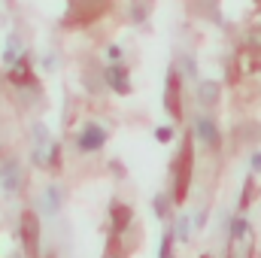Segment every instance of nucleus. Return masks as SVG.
<instances>
[{"mask_svg":"<svg viewBox=\"0 0 261 258\" xmlns=\"http://www.w3.org/2000/svg\"><path fill=\"white\" fill-rule=\"evenodd\" d=\"M179 240H189V219H179Z\"/></svg>","mask_w":261,"mask_h":258,"instance_id":"obj_10","label":"nucleus"},{"mask_svg":"<svg viewBox=\"0 0 261 258\" xmlns=\"http://www.w3.org/2000/svg\"><path fill=\"white\" fill-rule=\"evenodd\" d=\"M107 82H110L119 94H125V91H128V76H125V70H122L119 64L107 67Z\"/></svg>","mask_w":261,"mask_h":258,"instance_id":"obj_5","label":"nucleus"},{"mask_svg":"<svg viewBox=\"0 0 261 258\" xmlns=\"http://www.w3.org/2000/svg\"><path fill=\"white\" fill-rule=\"evenodd\" d=\"M197 97H200V104H206V107L216 104V100H219V85H216V82H200V85H197Z\"/></svg>","mask_w":261,"mask_h":258,"instance_id":"obj_6","label":"nucleus"},{"mask_svg":"<svg viewBox=\"0 0 261 258\" xmlns=\"http://www.w3.org/2000/svg\"><path fill=\"white\" fill-rule=\"evenodd\" d=\"M18 55H21L18 37H9V43H6V49H3V64H6V67H15V64H18Z\"/></svg>","mask_w":261,"mask_h":258,"instance_id":"obj_7","label":"nucleus"},{"mask_svg":"<svg viewBox=\"0 0 261 258\" xmlns=\"http://www.w3.org/2000/svg\"><path fill=\"white\" fill-rule=\"evenodd\" d=\"M252 167H255V170H261V155H255V158H252Z\"/></svg>","mask_w":261,"mask_h":258,"instance_id":"obj_14","label":"nucleus"},{"mask_svg":"<svg viewBox=\"0 0 261 258\" xmlns=\"http://www.w3.org/2000/svg\"><path fill=\"white\" fill-rule=\"evenodd\" d=\"M158 140L161 143H170V128H158Z\"/></svg>","mask_w":261,"mask_h":258,"instance_id":"obj_12","label":"nucleus"},{"mask_svg":"<svg viewBox=\"0 0 261 258\" xmlns=\"http://www.w3.org/2000/svg\"><path fill=\"white\" fill-rule=\"evenodd\" d=\"M103 143H107V131L100 128V125H85V128L79 131V137H76V146L82 152H94Z\"/></svg>","mask_w":261,"mask_h":258,"instance_id":"obj_3","label":"nucleus"},{"mask_svg":"<svg viewBox=\"0 0 261 258\" xmlns=\"http://www.w3.org/2000/svg\"><path fill=\"white\" fill-rule=\"evenodd\" d=\"M195 134H197V140H200L203 146H210V149H216V146H219V128L213 125V119H210V116H197Z\"/></svg>","mask_w":261,"mask_h":258,"instance_id":"obj_4","label":"nucleus"},{"mask_svg":"<svg viewBox=\"0 0 261 258\" xmlns=\"http://www.w3.org/2000/svg\"><path fill=\"white\" fill-rule=\"evenodd\" d=\"M161 258H170V237L161 240Z\"/></svg>","mask_w":261,"mask_h":258,"instance_id":"obj_11","label":"nucleus"},{"mask_svg":"<svg viewBox=\"0 0 261 258\" xmlns=\"http://www.w3.org/2000/svg\"><path fill=\"white\" fill-rule=\"evenodd\" d=\"M24 243L28 249H37V219L34 216H24Z\"/></svg>","mask_w":261,"mask_h":258,"instance_id":"obj_8","label":"nucleus"},{"mask_svg":"<svg viewBox=\"0 0 261 258\" xmlns=\"http://www.w3.org/2000/svg\"><path fill=\"white\" fill-rule=\"evenodd\" d=\"M55 158H58L55 140L49 137V131L43 128V125H37V128H34V161H37L40 167H52Z\"/></svg>","mask_w":261,"mask_h":258,"instance_id":"obj_1","label":"nucleus"},{"mask_svg":"<svg viewBox=\"0 0 261 258\" xmlns=\"http://www.w3.org/2000/svg\"><path fill=\"white\" fill-rule=\"evenodd\" d=\"M243 231H246V225L237 219V222H234V237H243Z\"/></svg>","mask_w":261,"mask_h":258,"instance_id":"obj_13","label":"nucleus"},{"mask_svg":"<svg viewBox=\"0 0 261 258\" xmlns=\"http://www.w3.org/2000/svg\"><path fill=\"white\" fill-rule=\"evenodd\" d=\"M21 183H24V176H21V164L12 161V158L0 161V186H3V192L15 194L18 189H21Z\"/></svg>","mask_w":261,"mask_h":258,"instance_id":"obj_2","label":"nucleus"},{"mask_svg":"<svg viewBox=\"0 0 261 258\" xmlns=\"http://www.w3.org/2000/svg\"><path fill=\"white\" fill-rule=\"evenodd\" d=\"M46 200H49V213H55V210H58V203H61V194H58V189H49Z\"/></svg>","mask_w":261,"mask_h":258,"instance_id":"obj_9","label":"nucleus"}]
</instances>
